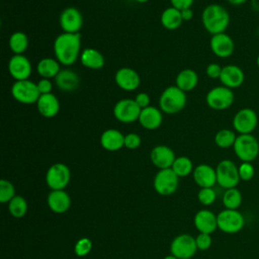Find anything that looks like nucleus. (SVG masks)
<instances>
[{
  "mask_svg": "<svg viewBox=\"0 0 259 259\" xmlns=\"http://www.w3.org/2000/svg\"><path fill=\"white\" fill-rule=\"evenodd\" d=\"M53 48L57 61L61 65L71 66L81 55V34L63 32L55 38Z\"/></svg>",
  "mask_w": 259,
  "mask_h": 259,
  "instance_id": "obj_1",
  "label": "nucleus"
},
{
  "mask_svg": "<svg viewBox=\"0 0 259 259\" xmlns=\"http://www.w3.org/2000/svg\"><path fill=\"white\" fill-rule=\"evenodd\" d=\"M201 22L205 30L211 35L222 33L226 31L230 24V14L220 4H208L201 13Z\"/></svg>",
  "mask_w": 259,
  "mask_h": 259,
  "instance_id": "obj_2",
  "label": "nucleus"
},
{
  "mask_svg": "<svg viewBox=\"0 0 259 259\" xmlns=\"http://www.w3.org/2000/svg\"><path fill=\"white\" fill-rule=\"evenodd\" d=\"M186 93L176 85L165 88L159 98V108L167 114H174L181 111L186 105Z\"/></svg>",
  "mask_w": 259,
  "mask_h": 259,
  "instance_id": "obj_3",
  "label": "nucleus"
},
{
  "mask_svg": "<svg viewBox=\"0 0 259 259\" xmlns=\"http://www.w3.org/2000/svg\"><path fill=\"white\" fill-rule=\"evenodd\" d=\"M233 149L242 162H252L259 155V142L252 134L238 135Z\"/></svg>",
  "mask_w": 259,
  "mask_h": 259,
  "instance_id": "obj_4",
  "label": "nucleus"
},
{
  "mask_svg": "<svg viewBox=\"0 0 259 259\" xmlns=\"http://www.w3.org/2000/svg\"><path fill=\"white\" fill-rule=\"evenodd\" d=\"M11 95L19 103L33 104L36 103L40 93L36 83L29 79L15 81L11 86Z\"/></svg>",
  "mask_w": 259,
  "mask_h": 259,
  "instance_id": "obj_5",
  "label": "nucleus"
},
{
  "mask_svg": "<svg viewBox=\"0 0 259 259\" xmlns=\"http://www.w3.org/2000/svg\"><path fill=\"white\" fill-rule=\"evenodd\" d=\"M217 173V183L225 188H234L240 182L239 169L238 166L231 160H222L215 168Z\"/></svg>",
  "mask_w": 259,
  "mask_h": 259,
  "instance_id": "obj_6",
  "label": "nucleus"
},
{
  "mask_svg": "<svg viewBox=\"0 0 259 259\" xmlns=\"http://www.w3.org/2000/svg\"><path fill=\"white\" fill-rule=\"evenodd\" d=\"M235 100L233 90L222 85L211 88L205 96V102L207 106L213 110L228 109Z\"/></svg>",
  "mask_w": 259,
  "mask_h": 259,
  "instance_id": "obj_7",
  "label": "nucleus"
},
{
  "mask_svg": "<svg viewBox=\"0 0 259 259\" xmlns=\"http://www.w3.org/2000/svg\"><path fill=\"white\" fill-rule=\"evenodd\" d=\"M218 228L227 234H235L240 232L244 225L245 219L243 214L237 209L225 208L217 215Z\"/></svg>",
  "mask_w": 259,
  "mask_h": 259,
  "instance_id": "obj_8",
  "label": "nucleus"
},
{
  "mask_svg": "<svg viewBox=\"0 0 259 259\" xmlns=\"http://www.w3.org/2000/svg\"><path fill=\"white\" fill-rule=\"evenodd\" d=\"M179 184V177L171 168L161 169L154 178V188L157 193L163 196L173 194Z\"/></svg>",
  "mask_w": 259,
  "mask_h": 259,
  "instance_id": "obj_9",
  "label": "nucleus"
},
{
  "mask_svg": "<svg viewBox=\"0 0 259 259\" xmlns=\"http://www.w3.org/2000/svg\"><path fill=\"white\" fill-rule=\"evenodd\" d=\"M142 108L135 99L123 98L113 106V115L116 120L122 123H131L139 119Z\"/></svg>",
  "mask_w": 259,
  "mask_h": 259,
  "instance_id": "obj_10",
  "label": "nucleus"
},
{
  "mask_svg": "<svg viewBox=\"0 0 259 259\" xmlns=\"http://www.w3.org/2000/svg\"><path fill=\"white\" fill-rule=\"evenodd\" d=\"M233 127L239 135L252 134L257 127L258 116L254 109L244 107L239 109L233 117Z\"/></svg>",
  "mask_w": 259,
  "mask_h": 259,
  "instance_id": "obj_11",
  "label": "nucleus"
},
{
  "mask_svg": "<svg viewBox=\"0 0 259 259\" xmlns=\"http://www.w3.org/2000/svg\"><path fill=\"white\" fill-rule=\"evenodd\" d=\"M71 172L67 165L63 163L53 164L47 171L46 182L52 190H62L70 182Z\"/></svg>",
  "mask_w": 259,
  "mask_h": 259,
  "instance_id": "obj_12",
  "label": "nucleus"
},
{
  "mask_svg": "<svg viewBox=\"0 0 259 259\" xmlns=\"http://www.w3.org/2000/svg\"><path fill=\"white\" fill-rule=\"evenodd\" d=\"M197 250L195 238L189 234H181L174 238L170 245V251L178 259H190Z\"/></svg>",
  "mask_w": 259,
  "mask_h": 259,
  "instance_id": "obj_13",
  "label": "nucleus"
},
{
  "mask_svg": "<svg viewBox=\"0 0 259 259\" xmlns=\"http://www.w3.org/2000/svg\"><path fill=\"white\" fill-rule=\"evenodd\" d=\"M59 22L63 32L80 33L79 31L83 25V16L76 7H67L61 12Z\"/></svg>",
  "mask_w": 259,
  "mask_h": 259,
  "instance_id": "obj_14",
  "label": "nucleus"
},
{
  "mask_svg": "<svg viewBox=\"0 0 259 259\" xmlns=\"http://www.w3.org/2000/svg\"><path fill=\"white\" fill-rule=\"evenodd\" d=\"M8 72L15 81L26 80L32 72L30 61L24 55H13L8 61Z\"/></svg>",
  "mask_w": 259,
  "mask_h": 259,
  "instance_id": "obj_15",
  "label": "nucleus"
},
{
  "mask_svg": "<svg viewBox=\"0 0 259 259\" xmlns=\"http://www.w3.org/2000/svg\"><path fill=\"white\" fill-rule=\"evenodd\" d=\"M209 47L214 56L223 59L231 57L235 51L234 40L226 32L211 35Z\"/></svg>",
  "mask_w": 259,
  "mask_h": 259,
  "instance_id": "obj_16",
  "label": "nucleus"
},
{
  "mask_svg": "<svg viewBox=\"0 0 259 259\" xmlns=\"http://www.w3.org/2000/svg\"><path fill=\"white\" fill-rule=\"evenodd\" d=\"M114 81L120 89L124 91H134L140 86L141 78L135 69L122 67L116 71Z\"/></svg>",
  "mask_w": 259,
  "mask_h": 259,
  "instance_id": "obj_17",
  "label": "nucleus"
},
{
  "mask_svg": "<svg viewBox=\"0 0 259 259\" xmlns=\"http://www.w3.org/2000/svg\"><path fill=\"white\" fill-rule=\"evenodd\" d=\"M150 159L154 166L161 170L171 168L176 157L170 147L165 145H158L152 149L150 153Z\"/></svg>",
  "mask_w": 259,
  "mask_h": 259,
  "instance_id": "obj_18",
  "label": "nucleus"
},
{
  "mask_svg": "<svg viewBox=\"0 0 259 259\" xmlns=\"http://www.w3.org/2000/svg\"><path fill=\"white\" fill-rule=\"evenodd\" d=\"M244 80L245 74L239 66L227 65L223 67L220 76V81L224 86L233 90L235 88L240 87L244 83Z\"/></svg>",
  "mask_w": 259,
  "mask_h": 259,
  "instance_id": "obj_19",
  "label": "nucleus"
},
{
  "mask_svg": "<svg viewBox=\"0 0 259 259\" xmlns=\"http://www.w3.org/2000/svg\"><path fill=\"white\" fill-rule=\"evenodd\" d=\"M139 122L140 124L149 131L157 130L160 127V125L163 122V114L162 110L160 108H157L155 106H148L141 110L140 116H139Z\"/></svg>",
  "mask_w": 259,
  "mask_h": 259,
  "instance_id": "obj_20",
  "label": "nucleus"
},
{
  "mask_svg": "<svg viewBox=\"0 0 259 259\" xmlns=\"http://www.w3.org/2000/svg\"><path fill=\"white\" fill-rule=\"evenodd\" d=\"M193 223L199 233L211 234L218 229L217 215L208 209L198 210L194 215Z\"/></svg>",
  "mask_w": 259,
  "mask_h": 259,
  "instance_id": "obj_21",
  "label": "nucleus"
},
{
  "mask_svg": "<svg viewBox=\"0 0 259 259\" xmlns=\"http://www.w3.org/2000/svg\"><path fill=\"white\" fill-rule=\"evenodd\" d=\"M54 79L57 87L64 92H72L80 85L79 75L71 69H61Z\"/></svg>",
  "mask_w": 259,
  "mask_h": 259,
  "instance_id": "obj_22",
  "label": "nucleus"
},
{
  "mask_svg": "<svg viewBox=\"0 0 259 259\" xmlns=\"http://www.w3.org/2000/svg\"><path fill=\"white\" fill-rule=\"evenodd\" d=\"M35 104L39 114L47 118L56 116L60 110L59 99L53 93L41 94Z\"/></svg>",
  "mask_w": 259,
  "mask_h": 259,
  "instance_id": "obj_23",
  "label": "nucleus"
},
{
  "mask_svg": "<svg viewBox=\"0 0 259 259\" xmlns=\"http://www.w3.org/2000/svg\"><path fill=\"white\" fill-rule=\"evenodd\" d=\"M100 145L106 151H118L124 147V135L116 128L105 130L100 136Z\"/></svg>",
  "mask_w": 259,
  "mask_h": 259,
  "instance_id": "obj_24",
  "label": "nucleus"
},
{
  "mask_svg": "<svg viewBox=\"0 0 259 259\" xmlns=\"http://www.w3.org/2000/svg\"><path fill=\"white\" fill-rule=\"evenodd\" d=\"M193 180L200 187H212L217 183L215 169L207 164H199L193 170Z\"/></svg>",
  "mask_w": 259,
  "mask_h": 259,
  "instance_id": "obj_25",
  "label": "nucleus"
},
{
  "mask_svg": "<svg viewBox=\"0 0 259 259\" xmlns=\"http://www.w3.org/2000/svg\"><path fill=\"white\" fill-rule=\"evenodd\" d=\"M48 205L56 213L66 212L71 205V198L64 190H52L48 196Z\"/></svg>",
  "mask_w": 259,
  "mask_h": 259,
  "instance_id": "obj_26",
  "label": "nucleus"
},
{
  "mask_svg": "<svg viewBox=\"0 0 259 259\" xmlns=\"http://www.w3.org/2000/svg\"><path fill=\"white\" fill-rule=\"evenodd\" d=\"M81 64L91 70H99L105 64L103 55L96 49L86 48L81 52L80 55Z\"/></svg>",
  "mask_w": 259,
  "mask_h": 259,
  "instance_id": "obj_27",
  "label": "nucleus"
},
{
  "mask_svg": "<svg viewBox=\"0 0 259 259\" xmlns=\"http://www.w3.org/2000/svg\"><path fill=\"white\" fill-rule=\"evenodd\" d=\"M197 83H198L197 73L194 70L189 68L181 70L175 78V85L185 93L193 90L196 87Z\"/></svg>",
  "mask_w": 259,
  "mask_h": 259,
  "instance_id": "obj_28",
  "label": "nucleus"
},
{
  "mask_svg": "<svg viewBox=\"0 0 259 259\" xmlns=\"http://www.w3.org/2000/svg\"><path fill=\"white\" fill-rule=\"evenodd\" d=\"M182 22L183 19L181 11L175 7H168L161 14V23L168 30H175L179 28Z\"/></svg>",
  "mask_w": 259,
  "mask_h": 259,
  "instance_id": "obj_29",
  "label": "nucleus"
},
{
  "mask_svg": "<svg viewBox=\"0 0 259 259\" xmlns=\"http://www.w3.org/2000/svg\"><path fill=\"white\" fill-rule=\"evenodd\" d=\"M60 71V63L57 61V59L44 58L39 60L36 65V72L41 78H55Z\"/></svg>",
  "mask_w": 259,
  "mask_h": 259,
  "instance_id": "obj_30",
  "label": "nucleus"
},
{
  "mask_svg": "<svg viewBox=\"0 0 259 259\" xmlns=\"http://www.w3.org/2000/svg\"><path fill=\"white\" fill-rule=\"evenodd\" d=\"M8 45L14 55H23L28 48V37L22 31H15L10 35Z\"/></svg>",
  "mask_w": 259,
  "mask_h": 259,
  "instance_id": "obj_31",
  "label": "nucleus"
},
{
  "mask_svg": "<svg viewBox=\"0 0 259 259\" xmlns=\"http://www.w3.org/2000/svg\"><path fill=\"white\" fill-rule=\"evenodd\" d=\"M242 193L237 187L226 189L223 194V204L229 209H238L242 204Z\"/></svg>",
  "mask_w": 259,
  "mask_h": 259,
  "instance_id": "obj_32",
  "label": "nucleus"
},
{
  "mask_svg": "<svg viewBox=\"0 0 259 259\" xmlns=\"http://www.w3.org/2000/svg\"><path fill=\"white\" fill-rule=\"evenodd\" d=\"M236 139L237 136L234 131L229 128H223L217 132V134L214 135V144L219 148L228 149L234 146Z\"/></svg>",
  "mask_w": 259,
  "mask_h": 259,
  "instance_id": "obj_33",
  "label": "nucleus"
},
{
  "mask_svg": "<svg viewBox=\"0 0 259 259\" xmlns=\"http://www.w3.org/2000/svg\"><path fill=\"white\" fill-rule=\"evenodd\" d=\"M178 177H185L193 171L192 161L185 156L177 157L171 167Z\"/></svg>",
  "mask_w": 259,
  "mask_h": 259,
  "instance_id": "obj_34",
  "label": "nucleus"
},
{
  "mask_svg": "<svg viewBox=\"0 0 259 259\" xmlns=\"http://www.w3.org/2000/svg\"><path fill=\"white\" fill-rule=\"evenodd\" d=\"M8 209L12 217L16 219L22 218L27 211V202L24 197L20 195H15L8 202Z\"/></svg>",
  "mask_w": 259,
  "mask_h": 259,
  "instance_id": "obj_35",
  "label": "nucleus"
},
{
  "mask_svg": "<svg viewBox=\"0 0 259 259\" xmlns=\"http://www.w3.org/2000/svg\"><path fill=\"white\" fill-rule=\"evenodd\" d=\"M14 196H15L14 185L6 179H1V181H0V202L1 203L9 202Z\"/></svg>",
  "mask_w": 259,
  "mask_h": 259,
  "instance_id": "obj_36",
  "label": "nucleus"
},
{
  "mask_svg": "<svg viewBox=\"0 0 259 259\" xmlns=\"http://www.w3.org/2000/svg\"><path fill=\"white\" fill-rule=\"evenodd\" d=\"M197 198L201 204L210 205L214 202L217 198V194L212 187H204V188H200V190L198 191Z\"/></svg>",
  "mask_w": 259,
  "mask_h": 259,
  "instance_id": "obj_37",
  "label": "nucleus"
},
{
  "mask_svg": "<svg viewBox=\"0 0 259 259\" xmlns=\"http://www.w3.org/2000/svg\"><path fill=\"white\" fill-rule=\"evenodd\" d=\"M91 249H92L91 240L88 238H81L76 242L75 247H74V252L77 256L84 257L87 254H89Z\"/></svg>",
  "mask_w": 259,
  "mask_h": 259,
  "instance_id": "obj_38",
  "label": "nucleus"
},
{
  "mask_svg": "<svg viewBox=\"0 0 259 259\" xmlns=\"http://www.w3.org/2000/svg\"><path fill=\"white\" fill-rule=\"evenodd\" d=\"M239 176L243 181H249L254 177L255 168L251 162H242L239 167Z\"/></svg>",
  "mask_w": 259,
  "mask_h": 259,
  "instance_id": "obj_39",
  "label": "nucleus"
},
{
  "mask_svg": "<svg viewBox=\"0 0 259 259\" xmlns=\"http://www.w3.org/2000/svg\"><path fill=\"white\" fill-rule=\"evenodd\" d=\"M195 242H196L197 249H199L201 251H204V250H207L210 247L212 240H211L210 234L199 233L197 235V237L195 238Z\"/></svg>",
  "mask_w": 259,
  "mask_h": 259,
  "instance_id": "obj_40",
  "label": "nucleus"
},
{
  "mask_svg": "<svg viewBox=\"0 0 259 259\" xmlns=\"http://www.w3.org/2000/svg\"><path fill=\"white\" fill-rule=\"evenodd\" d=\"M141 137L135 133H130L124 136V147L130 150L138 149L141 145Z\"/></svg>",
  "mask_w": 259,
  "mask_h": 259,
  "instance_id": "obj_41",
  "label": "nucleus"
},
{
  "mask_svg": "<svg viewBox=\"0 0 259 259\" xmlns=\"http://www.w3.org/2000/svg\"><path fill=\"white\" fill-rule=\"evenodd\" d=\"M222 69H223V67H221L219 64L210 63L207 65V67L205 69L206 76L210 79H220Z\"/></svg>",
  "mask_w": 259,
  "mask_h": 259,
  "instance_id": "obj_42",
  "label": "nucleus"
},
{
  "mask_svg": "<svg viewBox=\"0 0 259 259\" xmlns=\"http://www.w3.org/2000/svg\"><path fill=\"white\" fill-rule=\"evenodd\" d=\"M38 91L41 94H48V93H52V89H53V83L51 81V79H47V78H41L38 80V82L36 83Z\"/></svg>",
  "mask_w": 259,
  "mask_h": 259,
  "instance_id": "obj_43",
  "label": "nucleus"
},
{
  "mask_svg": "<svg viewBox=\"0 0 259 259\" xmlns=\"http://www.w3.org/2000/svg\"><path fill=\"white\" fill-rule=\"evenodd\" d=\"M135 100H136V102L138 103V105L143 109V108H145V107H148V106H150V96L147 94V93H145V92H140V93H138L137 95H136V97H135Z\"/></svg>",
  "mask_w": 259,
  "mask_h": 259,
  "instance_id": "obj_44",
  "label": "nucleus"
},
{
  "mask_svg": "<svg viewBox=\"0 0 259 259\" xmlns=\"http://www.w3.org/2000/svg\"><path fill=\"white\" fill-rule=\"evenodd\" d=\"M194 0H170L171 6L175 7L178 10H183L187 8H191Z\"/></svg>",
  "mask_w": 259,
  "mask_h": 259,
  "instance_id": "obj_45",
  "label": "nucleus"
},
{
  "mask_svg": "<svg viewBox=\"0 0 259 259\" xmlns=\"http://www.w3.org/2000/svg\"><path fill=\"white\" fill-rule=\"evenodd\" d=\"M181 16L183 21H189L191 20V18L193 17V11L191 8H187V9H183L181 10Z\"/></svg>",
  "mask_w": 259,
  "mask_h": 259,
  "instance_id": "obj_46",
  "label": "nucleus"
},
{
  "mask_svg": "<svg viewBox=\"0 0 259 259\" xmlns=\"http://www.w3.org/2000/svg\"><path fill=\"white\" fill-rule=\"evenodd\" d=\"M230 4L234 5V6H239V5H242L244 3H246L248 0H227Z\"/></svg>",
  "mask_w": 259,
  "mask_h": 259,
  "instance_id": "obj_47",
  "label": "nucleus"
},
{
  "mask_svg": "<svg viewBox=\"0 0 259 259\" xmlns=\"http://www.w3.org/2000/svg\"><path fill=\"white\" fill-rule=\"evenodd\" d=\"M163 259H178V258H176L175 256H173L172 254L171 255H168V256H166V257H164Z\"/></svg>",
  "mask_w": 259,
  "mask_h": 259,
  "instance_id": "obj_48",
  "label": "nucleus"
},
{
  "mask_svg": "<svg viewBox=\"0 0 259 259\" xmlns=\"http://www.w3.org/2000/svg\"><path fill=\"white\" fill-rule=\"evenodd\" d=\"M135 1H137V2H139V3H146V2H148L149 0H135Z\"/></svg>",
  "mask_w": 259,
  "mask_h": 259,
  "instance_id": "obj_49",
  "label": "nucleus"
},
{
  "mask_svg": "<svg viewBox=\"0 0 259 259\" xmlns=\"http://www.w3.org/2000/svg\"><path fill=\"white\" fill-rule=\"evenodd\" d=\"M256 65H257V67L259 68V55H258L257 58H256Z\"/></svg>",
  "mask_w": 259,
  "mask_h": 259,
  "instance_id": "obj_50",
  "label": "nucleus"
}]
</instances>
